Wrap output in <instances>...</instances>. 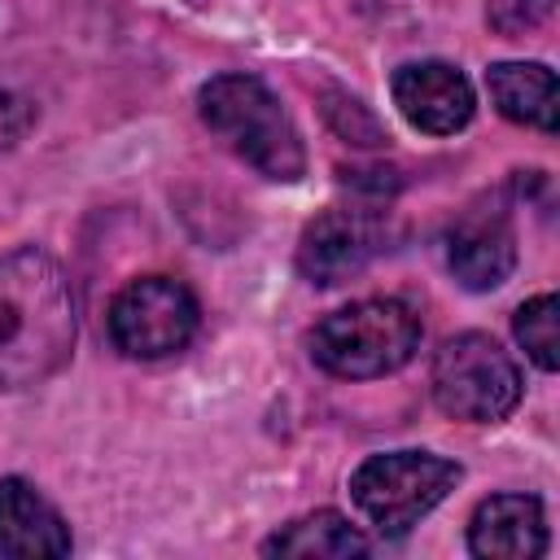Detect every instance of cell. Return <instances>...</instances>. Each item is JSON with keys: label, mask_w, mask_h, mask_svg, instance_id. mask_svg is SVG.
Here are the masks:
<instances>
[{"label": "cell", "mask_w": 560, "mask_h": 560, "mask_svg": "<svg viewBox=\"0 0 560 560\" xmlns=\"http://www.w3.org/2000/svg\"><path fill=\"white\" fill-rule=\"evenodd\" d=\"M197 298L175 276H140L109 306V337L131 359H166L197 332Z\"/></svg>", "instance_id": "cell-6"}, {"label": "cell", "mask_w": 560, "mask_h": 560, "mask_svg": "<svg viewBox=\"0 0 560 560\" xmlns=\"http://www.w3.org/2000/svg\"><path fill=\"white\" fill-rule=\"evenodd\" d=\"M398 114L424 136H451L472 118V83L446 61H407L389 79Z\"/></svg>", "instance_id": "cell-8"}, {"label": "cell", "mask_w": 560, "mask_h": 560, "mask_svg": "<svg viewBox=\"0 0 560 560\" xmlns=\"http://www.w3.org/2000/svg\"><path fill=\"white\" fill-rule=\"evenodd\" d=\"M512 332H516V341L525 346V354L542 372H556L560 368V302H556V293L529 298L512 315Z\"/></svg>", "instance_id": "cell-14"}, {"label": "cell", "mask_w": 560, "mask_h": 560, "mask_svg": "<svg viewBox=\"0 0 560 560\" xmlns=\"http://www.w3.org/2000/svg\"><path fill=\"white\" fill-rule=\"evenodd\" d=\"M455 481L459 464L433 451H385L368 455L350 472V499L385 538H398L420 516H429L455 490Z\"/></svg>", "instance_id": "cell-4"}, {"label": "cell", "mask_w": 560, "mask_h": 560, "mask_svg": "<svg viewBox=\"0 0 560 560\" xmlns=\"http://www.w3.org/2000/svg\"><path fill=\"white\" fill-rule=\"evenodd\" d=\"M74 350V293L52 254H0V389L44 385Z\"/></svg>", "instance_id": "cell-1"}, {"label": "cell", "mask_w": 560, "mask_h": 560, "mask_svg": "<svg viewBox=\"0 0 560 560\" xmlns=\"http://www.w3.org/2000/svg\"><path fill=\"white\" fill-rule=\"evenodd\" d=\"M381 249H385V223H381V214L332 206V210L315 214L302 228L298 271L311 284H341V280L359 276Z\"/></svg>", "instance_id": "cell-7"}, {"label": "cell", "mask_w": 560, "mask_h": 560, "mask_svg": "<svg viewBox=\"0 0 560 560\" xmlns=\"http://www.w3.org/2000/svg\"><path fill=\"white\" fill-rule=\"evenodd\" d=\"M31 127H35V105L26 96L0 88V153L13 149Z\"/></svg>", "instance_id": "cell-17"}, {"label": "cell", "mask_w": 560, "mask_h": 560, "mask_svg": "<svg viewBox=\"0 0 560 560\" xmlns=\"http://www.w3.org/2000/svg\"><path fill=\"white\" fill-rule=\"evenodd\" d=\"M433 398L455 420L494 424V420H508L516 411L521 372L494 337L459 332L433 359Z\"/></svg>", "instance_id": "cell-5"}, {"label": "cell", "mask_w": 560, "mask_h": 560, "mask_svg": "<svg viewBox=\"0 0 560 560\" xmlns=\"http://www.w3.org/2000/svg\"><path fill=\"white\" fill-rule=\"evenodd\" d=\"M468 551L481 560H534L547 551V521L534 494H490L468 521Z\"/></svg>", "instance_id": "cell-10"}, {"label": "cell", "mask_w": 560, "mask_h": 560, "mask_svg": "<svg viewBox=\"0 0 560 560\" xmlns=\"http://www.w3.org/2000/svg\"><path fill=\"white\" fill-rule=\"evenodd\" d=\"M324 118H328V127H332L341 140H350V144H381V140H385V127L376 122V114H372L359 96L328 92Z\"/></svg>", "instance_id": "cell-15"}, {"label": "cell", "mask_w": 560, "mask_h": 560, "mask_svg": "<svg viewBox=\"0 0 560 560\" xmlns=\"http://www.w3.org/2000/svg\"><path fill=\"white\" fill-rule=\"evenodd\" d=\"M363 551H368V538L332 508L298 516L262 542V556H293V560H350Z\"/></svg>", "instance_id": "cell-13"}, {"label": "cell", "mask_w": 560, "mask_h": 560, "mask_svg": "<svg viewBox=\"0 0 560 560\" xmlns=\"http://www.w3.org/2000/svg\"><path fill=\"white\" fill-rule=\"evenodd\" d=\"M206 127L262 179L293 184L306 171V149L293 118L280 109L276 92L254 74H214L201 96Z\"/></svg>", "instance_id": "cell-2"}, {"label": "cell", "mask_w": 560, "mask_h": 560, "mask_svg": "<svg viewBox=\"0 0 560 560\" xmlns=\"http://www.w3.org/2000/svg\"><path fill=\"white\" fill-rule=\"evenodd\" d=\"M420 346V315L398 298H363L324 315L311 332V359L346 381L398 372Z\"/></svg>", "instance_id": "cell-3"}, {"label": "cell", "mask_w": 560, "mask_h": 560, "mask_svg": "<svg viewBox=\"0 0 560 560\" xmlns=\"http://www.w3.org/2000/svg\"><path fill=\"white\" fill-rule=\"evenodd\" d=\"M70 529L61 512L22 477L0 481V556L35 560V556H66Z\"/></svg>", "instance_id": "cell-11"}, {"label": "cell", "mask_w": 560, "mask_h": 560, "mask_svg": "<svg viewBox=\"0 0 560 560\" xmlns=\"http://www.w3.org/2000/svg\"><path fill=\"white\" fill-rule=\"evenodd\" d=\"M490 101L503 118L538 131L560 127V96H556V70L542 61H494L486 70Z\"/></svg>", "instance_id": "cell-12"}, {"label": "cell", "mask_w": 560, "mask_h": 560, "mask_svg": "<svg viewBox=\"0 0 560 560\" xmlns=\"http://www.w3.org/2000/svg\"><path fill=\"white\" fill-rule=\"evenodd\" d=\"M556 0H490V26L499 35H525L538 31L551 18Z\"/></svg>", "instance_id": "cell-16"}, {"label": "cell", "mask_w": 560, "mask_h": 560, "mask_svg": "<svg viewBox=\"0 0 560 560\" xmlns=\"http://www.w3.org/2000/svg\"><path fill=\"white\" fill-rule=\"evenodd\" d=\"M446 262L464 289L472 293L499 289L516 267V232L508 223V210L503 206L464 210L446 236Z\"/></svg>", "instance_id": "cell-9"}]
</instances>
